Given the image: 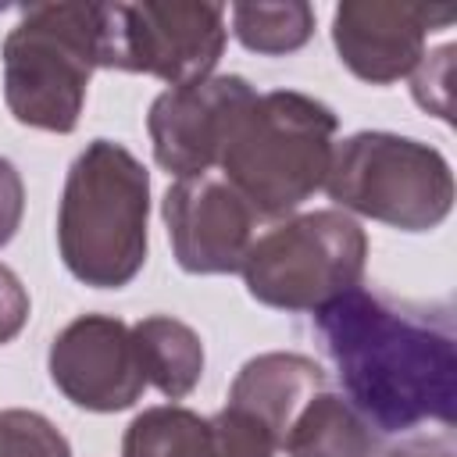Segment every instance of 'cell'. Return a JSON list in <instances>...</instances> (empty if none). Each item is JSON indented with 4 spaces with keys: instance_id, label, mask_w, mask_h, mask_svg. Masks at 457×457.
<instances>
[{
    "instance_id": "cell-13",
    "label": "cell",
    "mask_w": 457,
    "mask_h": 457,
    "mask_svg": "<svg viewBox=\"0 0 457 457\" xmlns=\"http://www.w3.org/2000/svg\"><path fill=\"white\" fill-rule=\"evenodd\" d=\"M132 343L146 375V386H154L164 400H186L204 375V343L200 336L171 318V314H150L132 325Z\"/></svg>"
},
{
    "instance_id": "cell-9",
    "label": "cell",
    "mask_w": 457,
    "mask_h": 457,
    "mask_svg": "<svg viewBox=\"0 0 457 457\" xmlns=\"http://www.w3.org/2000/svg\"><path fill=\"white\" fill-rule=\"evenodd\" d=\"M46 368L64 400L96 414L125 411L146 389L132 325L114 314H79L68 321L50 343Z\"/></svg>"
},
{
    "instance_id": "cell-6",
    "label": "cell",
    "mask_w": 457,
    "mask_h": 457,
    "mask_svg": "<svg viewBox=\"0 0 457 457\" xmlns=\"http://www.w3.org/2000/svg\"><path fill=\"white\" fill-rule=\"evenodd\" d=\"M368 236L339 207L289 214L257 236L243 257L246 293L286 314H314L361 286Z\"/></svg>"
},
{
    "instance_id": "cell-4",
    "label": "cell",
    "mask_w": 457,
    "mask_h": 457,
    "mask_svg": "<svg viewBox=\"0 0 457 457\" xmlns=\"http://www.w3.org/2000/svg\"><path fill=\"white\" fill-rule=\"evenodd\" d=\"M4 100L18 125L75 132L100 68V4H29L4 39Z\"/></svg>"
},
{
    "instance_id": "cell-21",
    "label": "cell",
    "mask_w": 457,
    "mask_h": 457,
    "mask_svg": "<svg viewBox=\"0 0 457 457\" xmlns=\"http://www.w3.org/2000/svg\"><path fill=\"white\" fill-rule=\"evenodd\" d=\"M382 457H457V443L450 428H436L428 436H407L400 446L382 450Z\"/></svg>"
},
{
    "instance_id": "cell-5",
    "label": "cell",
    "mask_w": 457,
    "mask_h": 457,
    "mask_svg": "<svg viewBox=\"0 0 457 457\" xmlns=\"http://www.w3.org/2000/svg\"><path fill=\"white\" fill-rule=\"evenodd\" d=\"M325 193L339 211L400 232H432L450 218V161L414 136L364 129L332 150Z\"/></svg>"
},
{
    "instance_id": "cell-3",
    "label": "cell",
    "mask_w": 457,
    "mask_h": 457,
    "mask_svg": "<svg viewBox=\"0 0 457 457\" xmlns=\"http://www.w3.org/2000/svg\"><path fill=\"white\" fill-rule=\"evenodd\" d=\"M336 129V111L307 93H257L225 143L221 179L257 218H289L325 186Z\"/></svg>"
},
{
    "instance_id": "cell-19",
    "label": "cell",
    "mask_w": 457,
    "mask_h": 457,
    "mask_svg": "<svg viewBox=\"0 0 457 457\" xmlns=\"http://www.w3.org/2000/svg\"><path fill=\"white\" fill-rule=\"evenodd\" d=\"M29 307L32 303H29V293H25L21 278L7 264H0V346L18 339V332L29 321Z\"/></svg>"
},
{
    "instance_id": "cell-8",
    "label": "cell",
    "mask_w": 457,
    "mask_h": 457,
    "mask_svg": "<svg viewBox=\"0 0 457 457\" xmlns=\"http://www.w3.org/2000/svg\"><path fill=\"white\" fill-rule=\"evenodd\" d=\"M253 100L257 89L243 75H211L193 86L157 93L146 114L154 161L175 179L211 171Z\"/></svg>"
},
{
    "instance_id": "cell-10",
    "label": "cell",
    "mask_w": 457,
    "mask_h": 457,
    "mask_svg": "<svg viewBox=\"0 0 457 457\" xmlns=\"http://www.w3.org/2000/svg\"><path fill=\"white\" fill-rule=\"evenodd\" d=\"M175 264L186 275H232L253 243L257 214L214 171L175 179L161 200Z\"/></svg>"
},
{
    "instance_id": "cell-20",
    "label": "cell",
    "mask_w": 457,
    "mask_h": 457,
    "mask_svg": "<svg viewBox=\"0 0 457 457\" xmlns=\"http://www.w3.org/2000/svg\"><path fill=\"white\" fill-rule=\"evenodd\" d=\"M21 214H25V182H21V171L0 157V246H7L21 225Z\"/></svg>"
},
{
    "instance_id": "cell-14",
    "label": "cell",
    "mask_w": 457,
    "mask_h": 457,
    "mask_svg": "<svg viewBox=\"0 0 457 457\" xmlns=\"http://www.w3.org/2000/svg\"><path fill=\"white\" fill-rule=\"evenodd\" d=\"M286 457H382V436L343 400V393L321 389L293 421Z\"/></svg>"
},
{
    "instance_id": "cell-18",
    "label": "cell",
    "mask_w": 457,
    "mask_h": 457,
    "mask_svg": "<svg viewBox=\"0 0 457 457\" xmlns=\"http://www.w3.org/2000/svg\"><path fill=\"white\" fill-rule=\"evenodd\" d=\"M450 64H453V46H439L436 54H425L418 61V68L411 71V89H414V100L439 114V118H450Z\"/></svg>"
},
{
    "instance_id": "cell-1",
    "label": "cell",
    "mask_w": 457,
    "mask_h": 457,
    "mask_svg": "<svg viewBox=\"0 0 457 457\" xmlns=\"http://www.w3.org/2000/svg\"><path fill=\"white\" fill-rule=\"evenodd\" d=\"M314 332L343 400L378 436H411L421 425L453 428L457 332L450 303H414L353 286L314 311Z\"/></svg>"
},
{
    "instance_id": "cell-12",
    "label": "cell",
    "mask_w": 457,
    "mask_h": 457,
    "mask_svg": "<svg viewBox=\"0 0 457 457\" xmlns=\"http://www.w3.org/2000/svg\"><path fill=\"white\" fill-rule=\"evenodd\" d=\"M321 389H325V371L318 361L293 350H268L239 368L225 407H236L246 418H253L261 428L275 436L282 450L293 421Z\"/></svg>"
},
{
    "instance_id": "cell-7",
    "label": "cell",
    "mask_w": 457,
    "mask_h": 457,
    "mask_svg": "<svg viewBox=\"0 0 457 457\" xmlns=\"http://www.w3.org/2000/svg\"><path fill=\"white\" fill-rule=\"evenodd\" d=\"M225 7L200 0L100 4V68L154 75L168 89L214 75L225 54Z\"/></svg>"
},
{
    "instance_id": "cell-16",
    "label": "cell",
    "mask_w": 457,
    "mask_h": 457,
    "mask_svg": "<svg viewBox=\"0 0 457 457\" xmlns=\"http://www.w3.org/2000/svg\"><path fill=\"white\" fill-rule=\"evenodd\" d=\"M232 18L236 39L264 57H282L314 36V7L303 0H286V4H232L225 11Z\"/></svg>"
},
{
    "instance_id": "cell-15",
    "label": "cell",
    "mask_w": 457,
    "mask_h": 457,
    "mask_svg": "<svg viewBox=\"0 0 457 457\" xmlns=\"http://www.w3.org/2000/svg\"><path fill=\"white\" fill-rule=\"evenodd\" d=\"M121 457H218L211 418L179 403L146 407L129 421Z\"/></svg>"
},
{
    "instance_id": "cell-11",
    "label": "cell",
    "mask_w": 457,
    "mask_h": 457,
    "mask_svg": "<svg viewBox=\"0 0 457 457\" xmlns=\"http://www.w3.org/2000/svg\"><path fill=\"white\" fill-rule=\"evenodd\" d=\"M453 21V7L343 0L332 11V46L339 61L368 86H393L418 68L425 39Z\"/></svg>"
},
{
    "instance_id": "cell-2",
    "label": "cell",
    "mask_w": 457,
    "mask_h": 457,
    "mask_svg": "<svg viewBox=\"0 0 457 457\" xmlns=\"http://www.w3.org/2000/svg\"><path fill=\"white\" fill-rule=\"evenodd\" d=\"M150 171L114 139H93L71 161L57 204L64 268L93 289H121L146 264Z\"/></svg>"
},
{
    "instance_id": "cell-17",
    "label": "cell",
    "mask_w": 457,
    "mask_h": 457,
    "mask_svg": "<svg viewBox=\"0 0 457 457\" xmlns=\"http://www.w3.org/2000/svg\"><path fill=\"white\" fill-rule=\"evenodd\" d=\"M0 457H71L64 432L39 411H0Z\"/></svg>"
}]
</instances>
